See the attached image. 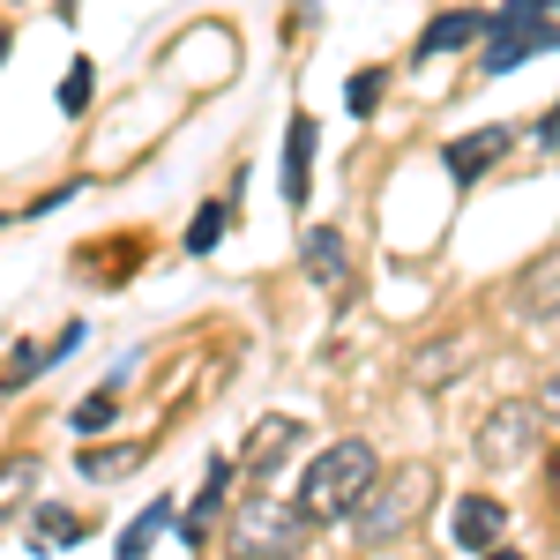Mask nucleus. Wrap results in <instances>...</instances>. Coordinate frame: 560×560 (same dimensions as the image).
I'll return each instance as SVG.
<instances>
[{"mask_svg": "<svg viewBox=\"0 0 560 560\" xmlns=\"http://www.w3.org/2000/svg\"><path fill=\"white\" fill-rule=\"evenodd\" d=\"M374 471H382V464H374L366 441H329L300 471V493H292V501H300L306 523H351V509H359V493L374 486Z\"/></svg>", "mask_w": 560, "mask_h": 560, "instance_id": "nucleus-1", "label": "nucleus"}, {"mask_svg": "<svg viewBox=\"0 0 560 560\" xmlns=\"http://www.w3.org/2000/svg\"><path fill=\"white\" fill-rule=\"evenodd\" d=\"M433 509V471L427 464H404V471H374V486L359 493V509H351V523H359V538H374V546H388V538H404V530H419V516Z\"/></svg>", "mask_w": 560, "mask_h": 560, "instance_id": "nucleus-2", "label": "nucleus"}, {"mask_svg": "<svg viewBox=\"0 0 560 560\" xmlns=\"http://www.w3.org/2000/svg\"><path fill=\"white\" fill-rule=\"evenodd\" d=\"M486 75H509V68H523L530 52H546L553 45V0H509L501 15H486Z\"/></svg>", "mask_w": 560, "mask_h": 560, "instance_id": "nucleus-3", "label": "nucleus"}, {"mask_svg": "<svg viewBox=\"0 0 560 560\" xmlns=\"http://www.w3.org/2000/svg\"><path fill=\"white\" fill-rule=\"evenodd\" d=\"M538 441H546V404L530 411V404H501V411H486V427H478V464L486 471H523L530 456H538Z\"/></svg>", "mask_w": 560, "mask_h": 560, "instance_id": "nucleus-4", "label": "nucleus"}, {"mask_svg": "<svg viewBox=\"0 0 560 560\" xmlns=\"http://www.w3.org/2000/svg\"><path fill=\"white\" fill-rule=\"evenodd\" d=\"M306 530H314V523L300 516V501H247V509L232 516L240 553H300Z\"/></svg>", "mask_w": 560, "mask_h": 560, "instance_id": "nucleus-5", "label": "nucleus"}, {"mask_svg": "<svg viewBox=\"0 0 560 560\" xmlns=\"http://www.w3.org/2000/svg\"><path fill=\"white\" fill-rule=\"evenodd\" d=\"M300 269L322 284V292H345L351 284V240L337 232V224H314V232L300 240Z\"/></svg>", "mask_w": 560, "mask_h": 560, "instance_id": "nucleus-6", "label": "nucleus"}, {"mask_svg": "<svg viewBox=\"0 0 560 560\" xmlns=\"http://www.w3.org/2000/svg\"><path fill=\"white\" fill-rule=\"evenodd\" d=\"M501 538H509V509L493 493H464L456 501V546L464 553H501Z\"/></svg>", "mask_w": 560, "mask_h": 560, "instance_id": "nucleus-7", "label": "nucleus"}, {"mask_svg": "<svg viewBox=\"0 0 560 560\" xmlns=\"http://www.w3.org/2000/svg\"><path fill=\"white\" fill-rule=\"evenodd\" d=\"M516 142V128H478V135H456L448 150H441V165H448V179H478L501 150Z\"/></svg>", "mask_w": 560, "mask_h": 560, "instance_id": "nucleus-8", "label": "nucleus"}, {"mask_svg": "<svg viewBox=\"0 0 560 560\" xmlns=\"http://www.w3.org/2000/svg\"><path fill=\"white\" fill-rule=\"evenodd\" d=\"M300 441H306V427H300V419H261V427H255V441L240 448V471H277V464H284V456H292Z\"/></svg>", "mask_w": 560, "mask_h": 560, "instance_id": "nucleus-9", "label": "nucleus"}, {"mask_svg": "<svg viewBox=\"0 0 560 560\" xmlns=\"http://www.w3.org/2000/svg\"><path fill=\"white\" fill-rule=\"evenodd\" d=\"M306 195H314V120L292 113V135H284V202L300 210Z\"/></svg>", "mask_w": 560, "mask_h": 560, "instance_id": "nucleus-10", "label": "nucleus"}, {"mask_svg": "<svg viewBox=\"0 0 560 560\" xmlns=\"http://www.w3.org/2000/svg\"><path fill=\"white\" fill-rule=\"evenodd\" d=\"M75 464H83V478H97V486H105V478L142 471V464H150V441H113V448H105V441H90Z\"/></svg>", "mask_w": 560, "mask_h": 560, "instance_id": "nucleus-11", "label": "nucleus"}, {"mask_svg": "<svg viewBox=\"0 0 560 560\" xmlns=\"http://www.w3.org/2000/svg\"><path fill=\"white\" fill-rule=\"evenodd\" d=\"M224 486H232V464L217 456V464H210V478H202V493H195V509L179 516V538H187V546H202V538H210L217 509H224Z\"/></svg>", "mask_w": 560, "mask_h": 560, "instance_id": "nucleus-12", "label": "nucleus"}, {"mask_svg": "<svg viewBox=\"0 0 560 560\" xmlns=\"http://www.w3.org/2000/svg\"><path fill=\"white\" fill-rule=\"evenodd\" d=\"M83 538H90V516L52 509V501H45V509H31V546H38V553H52V546H83Z\"/></svg>", "mask_w": 560, "mask_h": 560, "instance_id": "nucleus-13", "label": "nucleus"}, {"mask_svg": "<svg viewBox=\"0 0 560 560\" xmlns=\"http://www.w3.org/2000/svg\"><path fill=\"white\" fill-rule=\"evenodd\" d=\"M38 478H45V464H38V456H8V464H0V523H8V516H23V509H31V493H38Z\"/></svg>", "mask_w": 560, "mask_h": 560, "instance_id": "nucleus-14", "label": "nucleus"}, {"mask_svg": "<svg viewBox=\"0 0 560 560\" xmlns=\"http://www.w3.org/2000/svg\"><path fill=\"white\" fill-rule=\"evenodd\" d=\"M478 31H486V15H478V8H448V15H441V23H433L427 31V45H419V52H456V45H478Z\"/></svg>", "mask_w": 560, "mask_h": 560, "instance_id": "nucleus-15", "label": "nucleus"}, {"mask_svg": "<svg viewBox=\"0 0 560 560\" xmlns=\"http://www.w3.org/2000/svg\"><path fill=\"white\" fill-rule=\"evenodd\" d=\"M75 337H83V329H60L52 345H23L15 359H8V374H0V388H23V382H31V374L45 366V359H60V351H75Z\"/></svg>", "mask_w": 560, "mask_h": 560, "instance_id": "nucleus-16", "label": "nucleus"}, {"mask_svg": "<svg viewBox=\"0 0 560 560\" xmlns=\"http://www.w3.org/2000/svg\"><path fill=\"white\" fill-rule=\"evenodd\" d=\"M464 359V337H441V345H427V351H411V382L419 388H448V366Z\"/></svg>", "mask_w": 560, "mask_h": 560, "instance_id": "nucleus-17", "label": "nucleus"}, {"mask_svg": "<svg viewBox=\"0 0 560 560\" xmlns=\"http://www.w3.org/2000/svg\"><path fill=\"white\" fill-rule=\"evenodd\" d=\"M224 224H232V202L217 195V202H202L195 210V224H187V255H210L217 240H224Z\"/></svg>", "mask_w": 560, "mask_h": 560, "instance_id": "nucleus-18", "label": "nucleus"}, {"mask_svg": "<svg viewBox=\"0 0 560 560\" xmlns=\"http://www.w3.org/2000/svg\"><path fill=\"white\" fill-rule=\"evenodd\" d=\"M165 523H173V501H150V509H142V516L120 530V553H128V560H135V553H150V538H158Z\"/></svg>", "mask_w": 560, "mask_h": 560, "instance_id": "nucleus-19", "label": "nucleus"}, {"mask_svg": "<svg viewBox=\"0 0 560 560\" xmlns=\"http://www.w3.org/2000/svg\"><path fill=\"white\" fill-rule=\"evenodd\" d=\"M113 411H120V382L90 388L83 404H75V433H97V427H113Z\"/></svg>", "mask_w": 560, "mask_h": 560, "instance_id": "nucleus-20", "label": "nucleus"}, {"mask_svg": "<svg viewBox=\"0 0 560 560\" xmlns=\"http://www.w3.org/2000/svg\"><path fill=\"white\" fill-rule=\"evenodd\" d=\"M345 105H351V113H374V105H382V68H366V75L345 90Z\"/></svg>", "mask_w": 560, "mask_h": 560, "instance_id": "nucleus-21", "label": "nucleus"}, {"mask_svg": "<svg viewBox=\"0 0 560 560\" xmlns=\"http://www.w3.org/2000/svg\"><path fill=\"white\" fill-rule=\"evenodd\" d=\"M60 105H68V113H83V105H90V60H75V68H68V90H60Z\"/></svg>", "mask_w": 560, "mask_h": 560, "instance_id": "nucleus-22", "label": "nucleus"}, {"mask_svg": "<svg viewBox=\"0 0 560 560\" xmlns=\"http://www.w3.org/2000/svg\"><path fill=\"white\" fill-rule=\"evenodd\" d=\"M0 52H8V23H0Z\"/></svg>", "mask_w": 560, "mask_h": 560, "instance_id": "nucleus-23", "label": "nucleus"}]
</instances>
